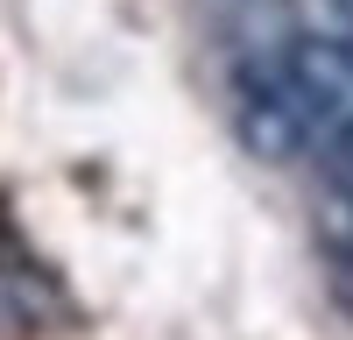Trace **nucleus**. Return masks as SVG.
Masks as SVG:
<instances>
[{
  "label": "nucleus",
  "instance_id": "f257e3e1",
  "mask_svg": "<svg viewBox=\"0 0 353 340\" xmlns=\"http://www.w3.org/2000/svg\"><path fill=\"white\" fill-rule=\"evenodd\" d=\"M226 113L261 163L353 149V0H248L226 28Z\"/></svg>",
  "mask_w": 353,
  "mask_h": 340
},
{
  "label": "nucleus",
  "instance_id": "f03ea898",
  "mask_svg": "<svg viewBox=\"0 0 353 340\" xmlns=\"http://www.w3.org/2000/svg\"><path fill=\"white\" fill-rule=\"evenodd\" d=\"M318 234H325V263H332V283L353 312V149H339L325 163V198H318Z\"/></svg>",
  "mask_w": 353,
  "mask_h": 340
},
{
  "label": "nucleus",
  "instance_id": "7ed1b4c3",
  "mask_svg": "<svg viewBox=\"0 0 353 340\" xmlns=\"http://www.w3.org/2000/svg\"><path fill=\"white\" fill-rule=\"evenodd\" d=\"M50 312V291H43V276L28 270V263H14V248H8V234H0V333H28Z\"/></svg>",
  "mask_w": 353,
  "mask_h": 340
}]
</instances>
